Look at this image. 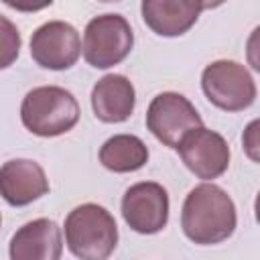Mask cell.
Wrapping results in <instances>:
<instances>
[{"label":"cell","instance_id":"3957f363","mask_svg":"<svg viewBox=\"0 0 260 260\" xmlns=\"http://www.w3.org/2000/svg\"><path fill=\"white\" fill-rule=\"evenodd\" d=\"M79 104L75 95L59 85H41L30 89L20 104V120L28 132L43 138L61 136L79 122Z\"/></svg>","mask_w":260,"mask_h":260},{"label":"cell","instance_id":"277c9868","mask_svg":"<svg viewBox=\"0 0 260 260\" xmlns=\"http://www.w3.org/2000/svg\"><path fill=\"white\" fill-rule=\"evenodd\" d=\"M134 47V32L122 14H100L91 18L83 32V59L95 69L122 63Z\"/></svg>","mask_w":260,"mask_h":260},{"label":"cell","instance_id":"9c48e42d","mask_svg":"<svg viewBox=\"0 0 260 260\" xmlns=\"http://www.w3.org/2000/svg\"><path fill=\"white\" fill-rule=\"evenodd\" d=\"M122 217L138 234H156L169 221V193L154 181H142L126 189Z\"/></svg>","mask_w":260,"mask_h":260},{"label":"cell","instance_id":"7c38bea8","mask_svg":"<svg viewBox=\"0 0 260 260\" xmlns=\"http://www.w3.org/2000/svg\"><path fill=\"white\" fill-rule=\"evenodd\" d=\"M205 8H209V4L193 0H144L140 4L142 20L160 37L185 35Z\"/></svg>","mask_w":260,"mask_h":260},{"label":"cell","instance_id":"7a4b0ae2","mask_svg":"<svg viewBox=\"0 0 260 260\" xmlns=\"http://www.w3.org/2000/svg\"><path fill=\"white\" fill-rule=\"evenodd\" d=\"M65 242L79 260H108L118 244L116 219L98 203L77 205L65 217Z\"/></svg>","mask_w":260,"mask_h":260},{"label":"cell","instance_id":"8992f818","mask_svg":"<svg viewBox=\"0 0 260 260\" xmlns=\"http://www.w3.org/2000/svg\"><path fill=\"white\" fill-rule=\"evenodd\" d=\"M201 126L203 120L195 106L177 91H162L154 95L146 110V128L169 148H177L191 130Z\"/></svg>","mask_w":260,"mask_h":260},{"label":"cell","instance_id":"4fadbf2b","mask_svg":"<svg viewBox=\"0 0 260 260\" xmlns=\"http://www.w3.org/2000/svg\"><path fill=\"white\" fill-rule=\"evenodd\" d=\"M136 106V91L126 75L110 73L98 79L91 89V108L98 120L106 124L126 122Z\"/></svg>","mask_w":260,"mask_h":260},{"label":"cell","instance_id":"30bf717a","mask_svg":"<svg viewBox=\"0 0 260 260\" xmlns=\"http://www.w3.org/2000/svg\"><path fill=\"white\" fill-rule=\"evenodd\" d=\"M49 193L43 167L30 158H12L0 167V195L14 207L28 205Z\"/></svg>","mask_w":260,"mask_h":260},{"label":"cell","instance_id":"9a60e30c","mask_svg":"<svg viewBox=\"0 0 260 260\" xmlns=\"http://www.w3.org/2000/svg\"><path fill=\"white\" fill-rule=\"evenodd\" d=\"M20 45H22V39L16 24L0 14V69L10 67L18 59Z\"/></svg>","mask_w":260,"mask_h":260},{"label":"cell","instance_id":"8fae6325","mask_svg":"<svg viewBox=\"0 0 260 260\" xmlns=\"http://www.w3.org/2000/svg\"><path fill=\"white\" fill-rule=\"evenodd\" d=\"M8 254L10 260H61V228L47 217L32 219L10 238Z\"/></svg>","mask_w":260,"mask_h":260},{"label":"cell","instance_id":"52a82bcc","mask_svg":"<svg viewBox=\"0 0 260 260\" xmlns=\"http://www.w3.org/2000/svg\"><path fill=\"white\" fill-rule=\"evenodd\" d=\"M81 55V39L73 24L65 20H49L30 37V57L37 65L53 71L69 69Z\"/></svg>","mask_w":260,"mask_h":260},{"label":"cell","instance_id":"ba28073f","mask_svg":"<svg viewBox=\"0 0 260 260\" xmlns=\"http://www.w3.org/2000/svg\"><path fill=\"white\" fill-rule=\"evenodd\" d=\"M185 167L199 179L211 181L221 177L230 167V144L228 140L209 128L191 130L177 146Z\"/></svg>","mask_w":260,"mask_h":260},{"label":"cell","instance_id":"2e32d148","mask_svg":"<svg viewBox=\"0 0 260 260\" xmlns=\"http://www.w3.org/2000/svg\"><path fill=\"white\" fill-rule=\"evenodd\" d=\"M0 223H2V215H0Z\"/></svg>","mask_w":260,"mask_h":260},{"label":"cell","instance_id":"5b68a950","mask_svg":"<svg viewBox=\"0 0 260 260\" xmlns=\"http://www.w3.org/2000/svg\"><path fill=\"white\" fill-rule=\"evenodd\" d=\"M205 98L223 112H242L256 100V83L250 71L230 59L209 63L201 73Z\"/></svg>","mask_w":260,"mask_h":260},{"label":"cell","instance_id":"5bb4252c","mask_svg":"<svg viewBox=\"0 0 260 260\" xmlns=\"http://www.w3.org/2000/svg\"><path fill=\"white\" fill-rule=\"evenodd\" d=\"M148 160L146 144L134 134H116L100 148V162L112 173H134Z\"/></svg>","mask_w":260,"mask_h":260},{"label":"cell","instance_id":"6da1fadb","mask_svg":"<svg viewBox=\"0 0 260 260\" xmlns=\"http://www.w3.org/2000/svg\"><path fill=\"white\" fill-rule=\"evenodd\" d=\"M238 223L232 197L213 183H201L189 191L181 211L185 236L199 246L225 242Z\"/></svg>","mask_w":260,"mask_h":260}]
</instances>
